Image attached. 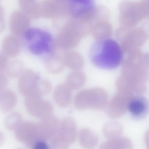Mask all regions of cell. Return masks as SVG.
Wrapping results in <instances>:
<instances>
[{"mask_svg":"<svg viewBox=\"0 0 149 149\" xmlns=\"http://www.w3.org/2000/svg\"><path fill=\"white\" fill-rule=\"evenodd\" d=\"M68 1V14L70 19L84 24L91 23L97 14L94 1L91 0H71Z\"/></svg>","mask_w":149,"mask_h":149,"instance_id":"obj_7","label":"cell"},{"mask_svg":"<svg viewBox=\"0 0 149 149\" xmlns=\"http://www.w3.org/2000/svg\"><path fill=\"white\" fill-rule=\"evenodd\" d=\"M91 31L94 38L98 40L109 38L112 33V29L109 23L102 20L96 23Z\"/></svg>","mask_w":149,"mask_h":149,"instance_id":"obj_24","label":"cell"},{"mask_svg":"<svg viewBox=\"0 0 149 149\" xmlns=\"http://www.w3.org/2000/svg\"><path fill=\"white\" fill-rule=\"evenodd\" d=\"M15 136L28 148L31 149L40 141L37 123L26 121L22 123L15 132Z\"/></svg>","mask_w":149,"mask_h":149,"instance_id":"obj_11","label":"cell"},{"mask_svg":"<svg viewBox=\"0 0 149 149\" xmlns=\"http://www.w3.org/2000/svg\"><path fill=\"white\" fill-rule=\"evenodd\" d=\"M22 63L18 60L8 62L4 70L8 76L13 78L19 77L24 72ZM2 72V71H1Z\"/></svg>","mask_w":149,"mask_h":149,"instance_id":"obj_28","label":"cell"},{"mask_svg":"<svg viewBox=\"0 0 149 149\" xmlns=\"http://www.w3.org/2000/svg\"><path fill=\"white\" fill-rule=\"evenodd\" d=\"M9 61L8 60L6 56L3 54H1L0 57V71H3Z\"/></svg>","mask_w":149,"mask_h":149,"instance_id":"obj_36","label":"cell"},{"mask_svg":"<svg viewBox=\"0 0 149 149\" xmlns=\"http://www.w3.org/2000/svg\"><path fill=\"white\" fill-rule=\"evenodd\" d=\"M127 110L133 118L142 119L148 111V101L142 96H134L129 102Z\"/></svg>","mask_w":149,"mask_h":149,"instance_id":"obj_17","label":"cell"},{"mask_svg":"<svg viewBox=\"0 0 149 149\" xmlns=\"http://www.w3.org/2000/svg\"><path fill=\"white\" fill-rule=\"evenodd\" d=\"M46 141H39L36 143L31 149H52L50 145Z\"/></svg>","mask_w":149,"mask_h":149,"instance_id":"obj_35","label":"cell"},{"mask_svg":"<svg viewBox=\"0 0 149 149\" xmlns=\"http://www.w3.org/2000/svg\"><path fill=\"white\" fill-rule=\"evenodd\" d=\"M111 141L114 149H132L131 141L126 137L120 136Z\"/></svg>","mask_w":149,"mask_h":149,"instance_id":"obj_31","label":"cell"},{"mask_svg":"<svg viewBox=\"0 0 149 149\" xmlns=\"http://www.w3.org/2000/svg\"><path fill=\"white\" fill-rule=\"evenodd\" d=\"M57 133L64 138L70 144L75 140L77 129L74 119L70 116L66 117L59 123Z\"/></svg>","mask_w":149,"mask_h":149,"instance_id":"obj_18","label":"cell"},{"mask_svg":"<svg viewBox=\"0 0 149 149\" xmlns=\"http://www.w3.org/2000/svg\"><path fill=\"white\" fill-rule=\"evenodd\" d=\"M143 64L146 76L147 79L149 80V52L144 53Z\"/></svg>","mask_w":149,"mask_h":149,"instance_id":"obj_33","label":"cell"},{"mask_svg":"<svg viewBox=\"0 0 149 149\" xmlns=\"http://www.w3.org/2000/svg\"><path fill=\"white\" fill-rule=\"evenodd\" d=\"M144 140L147 149H149V129L145 133Z\"/></svg>","mask_w":149,"mask_h":149,"instance_id":"obj_38","label":"cell"},{"mask_svg":"<svg viewBox=\"0 0 149 149\" xmlns=\"http://www.w3.org/2000/svg\"><path fill=\"white\" fill-rule=\"evenodd\" d=\"M7 76L5 72H0V91L5 89V88L8 84V79Z\"/></svg>","mask_w":149,"mask_h":149,"instance_id":"obj_34","label":"cell"},{"mask_svg":"<svg viewBox=\"0 0 149 149\" xmlns=\"http://www.w3.org/2000/svg\"><path fill=\"white\" fill-rule=\"evenodd\" d=\"M50 140V145L52 149H69L70 144L57 133Z\"/></svg>","mask_w":149,"mask_h":149,"instance_id":"obj_30","label":"cell"},{"mask_svg":"<svg viewBox=\"0 0 149 149\" xmlns=\"http://www.w3.org/2000/svg\"><path fill=\"white\" fill-rule=\"evenodd\" d=\"M59 124L57 119L52 115L41 119L37 123L40 140H50L57 133Z\"/></svg>","mask_w":149,"mask_h":149,"instance_id":"obj_14","label":"cell"},{"mask_svg":"<svg viewBox=\"0 0 149 149\" xmlns=\"http://www.w3.org/2000/svg\"><path fill=\"white\" fill-rule=\"evenodd\" d=\"M16 149H22V148H17Z\"/></svg>","mask_w":149,"mask_h":149,"instance_id":"obj_41","label":"cell"},{"mask_svg":"<svg viewBox=\"0 0 149 149\" xmlns=\"http://www.w3.org/2000/svg\"><path fill=\"white\" fill-rule=\"evenodd\" d=\"M40 79L39 75L34 71L29 70L24 71L18 83L19 93L25 97L33 92Z\"/></svg>","mask_w":149,"mask_h":149,"instance_id":"obj_15","label":"cell"},{"mask_svg":"<svg viewBox=\"0 0 149 149\" xmlns=\"http://www.w3.org/2000/svg\"><path fill=\"white\" fill-rule=\"evenodd\" d=\"M71 91L65 84L57 85L53 93L54 99L56 104L61 107L68 106L71 101Z\"/></svg>","mask_w":149,"mask_h":149,"instance_id":"obj_19","label":"cell"},{"mask_svg":"<svg viewBox=\"0 0 149 149\" xmlns=\"http://www.w3.org/2000/svg\"><path fill=\"white\" fill-rule=\"evenodd\" d=\"M19 3L22 11L30 18L36 19L41 15L40 5L32 0H20Z\"/></svg>","mask_w":149,"mask_h":149,"instance_id":"obj_23","label":"cell"},{"mask_svg":"<svg viewBox=\"0 0 149 149\" xmlns=\"http://www.w3.org/2000/svg\"><path fill=\"white\" fill-rule=\"evenodd\" d=\"M148 111H149V100L148 101Z\"/></svg>","mask_w":149,"mask_h":149,"instance_id":"obj_40","label":"cell"},{"mask_svg":"<svg viewBox=\"0 0 149 149\" xmlns=\"http://www.w3.org/2000/svg\"><path fill=\"white\" fill-rule=\"evenodd\" d=\"M102 130L104 135L108 140H112L121 136L123 132V127L119 123L111 121L104 125Z\"/></svg>","mask_w":149,"mask_h":149,"instance_id":"obj_25","label":"cell"},{"mask_svg":"<svg viewBox=\"0 0 149 149\" xmlns=\"http://www.w3.org/2000/svg\"><path fill=\"white\" fill-rule=\"evenodd\" d=\"M41 95L35 91L25 96L24 105L32 116L41 119L52 115L53 107L48 101L42 99Z\"/></svg>","mask_w":149,"mask_h":149,"instance_id":"obj_8","label":"cell"},{"mask_svg":"<svg viewBox=\"0 0 149 149\" xmlns=\"http://www.w3.org/2000/svg\"><path fill=\"white\" fill-rule=\"evenodd\" d=\"M79 141L81 146L85 149H93L97 144L98 139L96 134L87 128L82 129L78 134Z\"/></svg>","mask_w":149,"mask_h":149,"instance_id":"obj_21","label":"cell"},{"mask_svg":"<svg viewBox=\"0 0 149 149\" xmlns=\"http://www.w3.org/2000/svg\"><path fill=\"white\" fill-rule=\"evenodd\" d=\"M147 82L141 61L125 59L122 65L121 74L116 82L118 91L142 94L146 90Z\"/></svg>","mask_w":149,"mask_h":149,"instance_id":"obj_2","label":"cell"},{"mask_svg":"<svg viewBox=\"0 0 149 149\" xmlns=\"http://www.w3.org/2000/svg\"><path fill=\"white\" fill-rule=\"evenodd\" d=\"M22 123L21 115L17 112H13L8 115L4 121L5 127L10 130H15Z\"/></svg>","mask_w":149,"mask_h":149,"instance_id":"obj_29","label":"cell"},{"mask_svg":"<svg viewBox=\"0 0 149 149\" xmlns=\"http://www.w3.org/2000/svg\"><path fill=\"white\" fill-rule=\"evenodd\" d=\"M52 88V84L49 81L46 79H41L38 81L35 91L42 96L48 94Z\"/></svg>","mask_w":149,"mask_h":149,"instance_id":"obj_32","label":"cell"},{"mask_svg":"<svg viewBox=\"0 0 149 149\" xmlns=\"http://www.w3.org/2000/svg\"><path fill=\"white\" fill-rule=\"evenodd\" d=\"M1 47L3 54L7 57H15L20 51L19 40L14 35L5 37L2 40Z\"/></svg>","mask_w":149,"mask_h":149,"instance_id":"obj_20","label":"cell"},{"mask_svg":"<svg viewBox=\"0 0 149 149\" xmlns=\"http://www.w3.org/2000/svg\"><path fill=\"white\" fill-rule=\"evenodd\" d=\"M24 37L30 51L37 55L51 52L54 45L52 35L42 29L32 28L24 33Z\"/></svg>","mask_w":149,"mask_h":149,"instance_id":"obj_6","label":"cell"},{"mask_svg":"<svg viewBox=\"0 0 149 149\" xmlns=\"http://www.w3.org/2000/svg\"><path fill=\"white\" fill-rule=\"evenodd\" d=\"M0 108L3 113L11 111L16 104L17 98L15 93L10 89H4L0 91Z\"/></svg>","mask_w":149,"mask_h":149,"instance_id":"obj_22","label":"cell"},{"mask_svg":"<svg viewBox=\"0 0 149 149\" xmlns=\"http://www.w3.org/2000/svg\"><path fill=\"white\" fill-rule=\"evenodd\" d=\"M65 65L74 70H80L83 67L84 60L81 55L73 51L67 52L65 57Z\"/></svg>","mask_w":149,"mask_h":149,"instance_id":"obj_27","label":"cell"},{"mask_svg":"<svg viewBox=\"0 0 149 149\" xmlns=\"http://www.w3.org/2000/svg\"><path fill=\"white\" fill-rule=\"evenodd\" d=\"M82 36L79 31L69 21L62 26L58 33L55 45L67 51L76 46Z\"/></svg>","mask_w":149,"mask_h":149,"instance_id":"obj_9","label":"cell"},{"mask_svg":"<svg viewBox=\"0 0 149 149\" xmlns=\"http://www.w3.org/2000/svg\"><path fill=\"white\" fill-rule=\"evenodd\" d=\"M98 149H113L110 141L108 140L102 143Z\"/></svg>","mask_w":149,"mask_h":149,"instance_id":"obj_37","label":"cell"},{"mask_svg":"<svg viewBox=\"0 0 149 149\" xmlns=\"http://www.w3.org/2000/svg\"><path fill=\"white\" fill-rule=\"evenodd\" d=\"M41 15L47 18L62 17L68 14V1L46 0L40 4Z\"/></svg>","mask_w":149,"mask_h":149,"instance_id":"obj_12","label":"cell"},{"mask_svg":"<svg viewBox=\"0 0 149 149\" xmlns=\"http://www.w3.org/2000/svg\"><path fill=\"white\" fill-rule=\"evenodd\" d=\"M30 24V17L22 11L16 10L10 16L9 28L15 35L25 33L29 29Z\"/></svg>","mask_w":149,"mask_h":149,"instance_id":"obj_16","label":"cell"},{"mask_svg":"<svg viewBox=\"0 0 149 149\" xmlns=\"http://www.w3.org/2000/svg\"><path fill=\"white\" fill-rule=\"evenodd\" d=\"M119 10L121 26L134 27L143 19L149 18V0L123 1Z\"/></svg>","mask_w":149,"mask_h":149,"instance_id":"obj_3","label":"cell"},{"mask_svg":"<svg viewBox=\"0 0 149 149\" xmlns=\"http://www.w3.org/2000/svg\"><path fill=\"white\" fill-rule=\"evenodd\" d=\"M131 92H118L111 98L107 106V113L112 119L123 116L128 110V105L134 96Z\"/></svg>","mask_w":149,"mask_h":149,"instance_id":"obj_10","label":"cell"},{"mask_svg":"<svg viewBox=\"0 0 149 149\" xmlns=\"http://www.w3.org/2000/svg\"><path fill=\"white\" fill-rule=\"evenodd\" d=\"M108 94L104 88L96 87L80 91L75 95L74 105L78 110L87 108L100 110L107 107Z\"/></svg>","mask_w":149,"mask_h":149,"instance_id":"obj_5","label":"cell"},{"mask_svg":"<svg viewBox=\"0 0 149 149\" xmlns=\"http://www.w3.org/2000/svg\"><path fill=\"white\" fill-rule=\"evenodd\" d=\"M116 35L123 53L127 54L140 50L149 38L147 33L141 26H120L116 30Z\"/></svg>","mask_w":149,"mask_h":149,"instance_id":"obj_4","label":"cell"},{"mask_svg":"<svg viewBox=\"0 0 149 149\" xmlns=\"http://www.w3.org/2000/svg\"><path fill=\"white\" fill-rule=\"evenodd\" d=\"M67 52L54 45L51 54L45 62V67L49 72L56 74L63 70L66 65L65 57Z\"/></svg>","mask_w":149,"mask_h":149,"instance_id":"obj_13","label":"cell"},{"mask_svg":"<svg viewBox=\"0 0 149 149\" xmlns=\"http://www.w3.org/2000/svg\"><path fill=\"white\" fill-rule=\"evenodd\" d=\"M123 53L120 44L109 38L96 40L91 47L89 54L90 60L95 65L111 69L121 63Z\"/></svg>","mask_w":149,"mask_h":149,"instance_id":"obj_1","label":"cell"},{"mask_svg":"<svg viewBox=\"0 0 149 149\" xmlns=\"http://www.w3.org/2000/svg\"><path fill=\"white\" fill-rule=\"evenodd\" d=\"M85 81L86 76L83 72L74 70L67 75L65 84L71 90H75L82 87Z\"/></svg>","mask_w":149,"mask_h":149,"instance_id":"obj_26","label":"cell"},{"mask_svg":"<svg viewBox=\"0 0 149 149\" xmlns=\"http://www.w3.org/2000/svg\"><path fill=\"white\" fill-rule=\"evenodd\" d=\"M141 27L144 29L149 37V21L143 23Z\"/></svg>","mask_w":149,"mask_h":149,"instance_id":"obj_39","label":"cell"}]
</instances>
